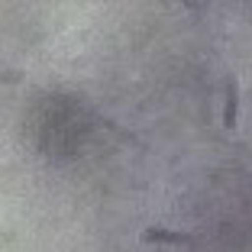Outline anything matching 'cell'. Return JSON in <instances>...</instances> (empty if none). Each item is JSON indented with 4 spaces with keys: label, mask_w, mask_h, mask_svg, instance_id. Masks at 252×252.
<instances>
[{
    "label": "cell",
    "mask_w": 252,
    "mask_h": 252,
    "mask_svg": "<svg viewBox=\"0 0 252 252\" xmlns=\"http://www.w3.org/2000/svg\"><path fill=\"white\" fill-rule=\"evenodd\" d=\"M236 117H239V84H236V78H230V81H226V107H223V126H226V129H233V126H236Z\"/></svg>",
    "instance_id": "7a4b0ae2"
},
{
    "label": "cell",
    "mask_w": 252,
    "mask_h": 252,
    "mask_svg": "<svg viewBox=\"0 0 252 252\" xmlns=\"http://www.w3.org/2000/svg\"><path fill=\"white\" fill-rule=\"evenodd\" d=\"M142 243H168V246H191L194 236L191 233H171V230H158V226H149L142 230Z\"/></svg>",
    "instance_id": "6da1fadb"
}]
</instances>
